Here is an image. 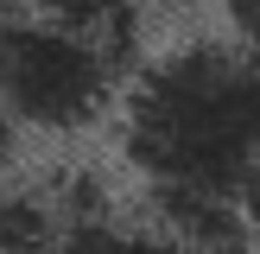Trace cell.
I'll use <instances>...</instances> for the list:
<instances>
[{"instance_id":"6da1fadb","label":"cell","mask_w":260,"mask_h":254,"mask_svg":"<svg viewBox=\"0 0 260 254\" xmlns=\"http://www.w3.org/2000/svg\"><path fill=\"white\" fill-rule=\"evenodd\" d=\"M114 146L152 216L210 210L260 229V45L190 32L152 51L127 76Z\"/></svg>"},{"instance_id":"7a4b0ae2","label":"cell","mask_w":260,"mask_h":254,"mask_svg":"<svg viewBox=\"0 0 260 254\" xmlns=\"http://www.w3.org/2000/svg\"><path fill=\"white\" fill-rule=\"evenodd\" d=\"M134 64L114 57L108 45L19 7L0 13V108L19 134L38 140H76L114 121L127 96Z\"/></svg>"},{"instance_id":"3957f363","label":"cell","mask_w":260,"mask_h":254,"mask_svg":"<svg viewBox=\"0 0 260 254\" xmlns=\"http://www.w3.org/2000/svg\"><path fill=\"white\" fill-rule=\"evenodd\" d=\"M63 229H76V223L63 210L57 178H45V184H0V254H45Z\"/></svg>"},{"instance_id":"277c9868","label":"cell","mask_w":260,"mask_h":254,"mask_svg":"<svg viewBox=\"0 0 260 254\" xmlns=\"http://www.w3.org/2000/svg\"><path fill=\"white\" fill-rule=\"evenodd\" d=\"M45 254H121V223H114V216H102V223H76V229H63Z\"/></svg>"},{"instance_id":"5b68a950","label":"cell","mask_w":260,"mask_h":254,"mask_svg":"<svg viewBox=\"0 0 260 254\" xmlns=\"http://www.w3.org/2000/svg\"><path fill=\"white\" fill-rule=\"evenodd\" d=\"M216 13H222V25L235 38H248V45H260V0H210Z\"/></svg>"},{"instance_id":"8992f818","label":"cell","mask_w":260,"mask_h":254,"mask_svg":"<svg viewBox=\"0 0 260 254\" xmlns=\"http://www.w3.org/2000/svg\"><path fill=\"white\" fill-rule=\"evenodd\" d=\"M13 159H19V127H13V114L0 108V184H7V172H13Z\"/></svg>"},{"instance_id":"52a82bcc","label":"cell","mask_w":260,"mask_h":254,"mask_svg":"<svg viewBox=\"0 0 260 254\" xmlns=\"http://www.w3.org/2000/svg\"><path fill=\"white\" fill-rule=\"evenodd\" d=\"M140 7H159V0H140Z\"/></svg>"}]
</instances>
